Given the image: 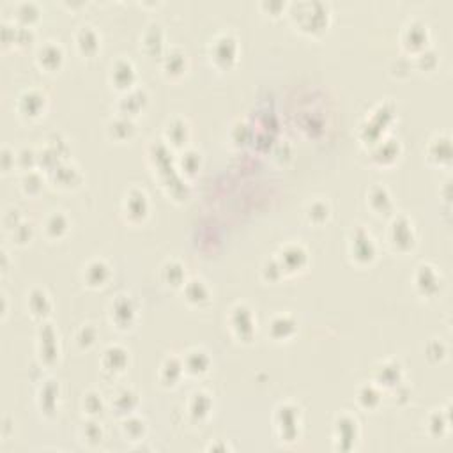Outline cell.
I'll return each instance as SVG.
<instances>
[{"label":"cell","mask_w":453,"mask_h":453,"mask_svg":"<svg viewBox=\"0 0 453 453\" xmlns=\"http://www.w3.org/2000/svg\"><path fill=\"white\" fill-rule=\"evenodd\" d=\"M182 294H185V299L193 306H204L211 301V289L202 278L186 280L182 285Z\"/></svg>","instance_id":"4dcf8cb0"},{"label":"cell","mask_w":453,"mask_h":453,"mask_svg":"<svg viewBox=\"0 0 453 453\" xmlns=\"http://www.w3.org/2000/svg\"><path fill=\"white\" fill-rule=\"evenodd\" d=\"M261 9L271 16H278L285 9V2H280V0H269L268 2V0H264V2H261Z\"/></svg>","instance_id":"6125c7cd"},{"label":"cell","mask_w":453,"mask_h":453,"mask_svg":"<svg viewBox=\"0 0 453 453\" xmlns=\"http://www.w3.org/2000/svg\"><path fill=\"white\" fill-rule=\"evenodd\" d=\"M140 46L149 57H160L165 50V30L158 23H151L147 29L142 32Z\"/></svg>","instance_id":"d4e9b609"},{"label":"cell","mask_w":453,"mask_h":453,"mask_svg":"<svg viewBox=\"0 0 453 453\" xmlns=\"http://www.w3.org/2000/svg\"><path fill=\"white\" fill-rule=\"evenodd\" d=\"M160 278L165 285L172 287V289H179L186 283V268L175 259L165 262L160 269Z\"/></svg>","instance_id":"e575fe53"},{"label":"cell","mask_w":453,"mask_h":453,"mask_svg":"<svg viewBox=\"0 0 453 453\" xmlns=\"http://www.w3.org/2000/svg\"><path fill=\"white\" fill-rule=\"evenodd\" d=\"M181 359L182 366H185V373L192 377H202L211 368V358L204 349H192Z\"/></svg>","instance_id":"f1b7e54d"},{"label":"cell","mask_w":453,"mask_h":453,"mask_svg":"<svg viewBox=\"0 0 453 453\" xmlns=\"http://www.w3.org/2000/svg\"><path fill=\"white\" fill-rule=\"evenodd\" d=\"M400 156V144L395 138H381L372 145V161L381 167L393 165Z\"/></svg>","instance_id":"cb8c5ba5"},{"label":"cell","mask_w":453,"mask_h":453,"mask_svg":"<svg viewBox=\"0 0 453 453\" xmlns=\"http://www.w3.org/2000/svg\"><path fill=\"white\" fill-rule=\"evenodd\" d=\"M82 409H84L85 414H89L91 418L99 416L105 409V402L101 399V393L98 392H89L84 395V400H82Z\"/></svg>","instance_id":"c3c4849f"},{"label":"cell","mask_w":453,"mask_h":453,"mask_svg":"<svg viewBox=\"0 0 453 453\" xmlns=\"http://www.w3.org/2000/svg\"><path fill=\"white\" fill-rule=\"evenodd\" d=\"M306 220L314 225H323L330 218V206L324 200H312L305 209Z\"/></svg>","instance_id":"f6af8a7d"},{"label":"cell","mask_w":453,"mask_h":453,"mask_svg":"<svg viewBox=\"0 0 453 453\" xmlns=\"http://www.w3.org/2000/svg\"><path fill=\"white\" fill-rule=\"evenodd\" d=\"M188 68V58L186 54L179 48H170L167 54H163V61H161V69L168 78H179L186 73Z\"/></svg>","instance_id":"1f68e13d"},{"label":"cell","mask_w":453,"mask_h":453,"mask_svg":"<svg viewBox=\"0 0 453 453\" xmlns=\"http://www.w3.org/2000/svg\"><path fill=\"white\" fill-rule=\"evenodd\" d=\"M347 252L352 261L358 262V264H370V262L376 261L377 255L376 241L370 236L368 230L363 229V227H354L349 234Z\"/></svg>","instance_id":"277c9868"},{"label":"cell","mask_w":453,"mask_h":453,"mask_svg":"<svg viewBox=\"0 0 453 453\" xmlns=\"http://www.w3.org/2000/svg\"><path fill=\"white\" fill-rule=\"evenodd\" d=\"M439 283H441V278H439V273L435 271L434 266L421 264L414 273V287L421 296H435L439 292Z\"/></svg>","instance_id":"d6986e66"},{"label":"cell","mask_w":453,"mask_h":453,"mask_svg":"<svg viewBox=\"0 0 453 453\" xmlns=\"http://www.w3.org/2000/svg\"><path fill=\"white\" fill-rule=\"evenodd\" d=\"M252 138V128L248 126L244 120H237L236 124L230 130V140H232L234 145L241 147V145H247Z\"/></svg>","instance_id":"f907efd6"},{"label":"cell","mask_w":453,"mask_h":453,"mask_svg":"<svg viewBox=\"0 0 453 453\" xmlns=\"http://www.w3.org/2000/svg\"><path fill=\"white\" fill-rule=\"evenodd\" d=\"M22 221H23L22 214H20L18 209L6 211L4 216H2V223H4V227H6V230H8V232H11V230L15 229V227H18V225L22 223Z\"/></svg>","instance_id":"91938a15"},{"label":"cell","mask_w":453,"mask_h":453,"mask_svg":"<svg viewBox=\"0 0 453 453\" xmlns=\"http://www.w3.org/2000/svg\"><path fill=\"white\" fill-rule=\"evenodd\" d=\"M13 15H15L16 25L32 27L39 20L41 9L36 2H20V4H16Z\"/></svg>","instance_id":"7bdbcfd3"},{"label":"cell","mask_w":453,"mask_h":453,"mask_svg":"<svg viewBox=\"0 0 453 453\" xmlns=\"http://www.w3.org/2000/svg\"><path fill=\"white\" fill-rule=\"evenodd\" d=\"M37 358L44 365H54L58 359L57 331L48 323H43L37 330Z\"/></svg>","instance_id":"30bf717a"},{"label":"cell","mask_w":453,"mask_h":453,"mask_svg":"<svg viewBox=\"0 0 453 453\" xmlns=\"http://www.w3.org/2000/svg\"><path fill=\"white\" fill-rule=\"evenodd\" d=\"M15 27L16 25L2 23L0 34H2V43H4V46H8V44H15Z\"/></svg>","instance_id":"03108f58"},{"label":"cell","mask_w":453,"mask_h":453,"mask_svg":"<svg viewBox=\"0 0 453 453\" xmlns=\"http://www.w3.org/2000/svg\"><path fill=\"white\" fill-rule=\"evenodd\" d=\"M209 55L214 66L220 69H230L237 62L240 55V44L237 39L229 32H221L211 41Z\"/></svg>","instance_id":"7a4b0ae2"},{"label":"cell","mask_w":453,"mask_h":453,"mask_svg":"<svg viewBox=\"0 0 453 453\" xmlns=\"http://www.w3.org/2000/svg\"><path fill=\"white\" fill-rule=\"evenodd\" d=\"M75 46L84 57H94L101 46V37L92 25H82L75 32Z\"/></svg>","instance_id":"603a6c76"},{"label":"cell","mask_w":453,"mask_h":453,"mask_svg":"<svg viewBox=\"0 0 453 453\" xmlns=\"http://www.w3.org/2000/svg\"><path fill=\"white\" fill-rule=\"evenodd\" d=\"M393 117H395V106H393L392 101H386V103H381V105H377L366 120L383 133V130L392 124Z\"/></svg>","instance_id":"ee69618b"},{"label":"cell","mask_w":453,"mask_h":453,"mask_svg":"<svg viewBox=\"0 0 453 453\" xmlns=\"http://www.w3.org/2000/svg\"><path fill=\"white\" fill-rule=\"evenodd\" d=\"M149 160L158 170V178L175 170L172 165V151L167 144H153L149 147Z\"/></svg>","instance_id":"d6a6232c"},{"label":"cell","mask_w":453,"mask_h":453,"mask_svg":"<svg viewBox=\"0 0 453 453\" xmlns=\"http://www.w3.org/2000/svg\"><path fill=\"white\" fill-rule=\"evenodd\" d=\"M137 303L128 294H119L108 306L110 323L119 330H130L137 321Z\"/></svg>","instance_id":"5b68a950"},{"label":"cell","mask_w":453,"mask_h":453,"mask_svg":"<svg viewBox=\"0 0 453 453\" xmlns=\"http://www.w3.org/2000/svg\"><path fill=\"white\" fill-rule=\"evenodd\" d=\"M185 376V366H182V359L175 358V356H168L160 366V381L163 386H175L181 377Z\"/></svg>","instance_id":"f35d334b"},{"label":"cell","mask_w":453,"mask_h":453,"mask_svg":"<svg viewBox=\"0 0 453 453\" xmlns=\"http://www.w3.org/2000/svg\"><path fill=\"white\" fill-rule=\"evenodd\" d=\"M51 299L46 294V290L39 289V287H34V289L29 290L27 294V310H29L30 316L37 321H44L51 312Z\"/></svg>","instance_id":"4316f807"},{"label":"cell","mask_w":453,"mask_h":453,"mask_svg":"<svg viewBox=\"0 0 453 453\" xmlns=\"http://www.w3.org/2000/svg\"><path fill=\"white\" fill-rule=\"evenodd\" d=\"M36 62L44 71H57V69H61L62 62H64V50L55 41H46V43H43L37 48Z\"/></svg>","instance_id":"e0dca14e"},{"label":"cell","mask_w":453,"mask_h":453,"mask_svg":"<svg viewBox=\"0 0 453 453\" xmlns=\"http://www.w3.org/2000/svg\"><path fill=\"white\" fill-rule=\"evenodd\" d=\"M290 18L303 32L319 34L330 25V8L323 2H299L290 6Z\"/></svg>","instance_id":"6da1fadb"},{"label":"cell","mask_w":453,"mask_h":453,"mask_svg":"<svg viewBox=\"0 0 453 453\" xmlns=\"http://www.w3.org/2000/svg\"><path fill=\"white\" fill-rule=\"evenodd\" d=\"M149 200L145 192H142L140 188H131L126 193L123 202L124 216L131 221V223H140L145 218L149 216Z\"/></svg>","instance_id":"7c38bea8"},{"label":"cell","mask_w":453,"mask_h":453,"mask_svg":"<svg viewBox=\"0 0 453 453\" xmlns=\"http://www.w3.org/2000/svg\"><path fill=\"white\" fill-rule=\"evenodd\" d=\"M2 259H4V264H2V271H8V254H6V250H2Z\"/></svg>","instance_id":"003e7915"},{"label":"cell","mask_w":453,"mask_h":453,"mask_svg":"<svg viewBox=\"0 0 453 453\" xmlns=\"http://www.w3.org/2000/svg\"><path fill=\"white\" fill-rule=\"evenodd\" d=\"M96 340H98V330H96L92 324H84V326L80 328V330L77 331V335H75V342H77V345L80 349H91L92 345L96 344Z\"/></svg>","instance_id":"681fc988"},{"label":"cell","mask_w":453,"mask_h":453,"mask_svg":"<svg viewBox=\"0 0 453 453\" xmlns=\"http://www.w3.org/2000/svg\"><path fill=\"white\" fill-rule=\"evenodd\" d=\"M108 80L112 84V87H116L117 91H131V89H135V84H137L135 66L128 58H117L112 64V68H110Z\"/></svg>","instance_id":"4fadbf2b"},{"label":"cell","mask_w":453,"mask_h":453,"mask_svg":"<svg viewBox=\"0 0 453 453\" xmlns=\"http://www.w3.org/2000/svg\"><path fill=\"white\" fill-rule=\"evenodd\" d=\"M446 354V345L439 340H432L430 344L427 345V356L432 359V361H439V359L445 358Z\"/></svg>","instance_id":"94428289"},{"label":"cell","mask_w":453,"mask_h":453,"mask_svg":"<svg viewBox=\"0 0 453 453\" xmlns=\"http://www.w3.org/2000/svg\"><path fill=\"white\" fill-rule=\"evenodd\" d=\"M428 41H430V34H428L427 25L420 20H411L404 25L402 32H400V43L402 48L409 54L416 55L428 48Z\"/></svg>","instance_id":"8992f818"},{"label":"cell","mask_w":453,"mask_h":453,"mask_svg":"<svg viewBox=\"0 0 453 453\" xmlns=\"http://www.w3.org/2000/svg\"><path fill=\"white\" fill-rule=\"evenodd\" d=\"M229 326L241 342H252L255 337V317L247 305H236L229 314Z\"/></svg>","instance_id":"ba28073f"},{"label":"cell","mask_w":453,"mask_h":453,"mask_svg":"<svg viewBox=\"0 0 453 453\" xmlns=\"http://www.w3.org/2000/svg\"><path fill=\"white\" fill-rule=\"evenodd\" d=\"M48 181L58 190H75L82 185L84 178H82V172L75 165L62 161L54 170L48 172Z\"/></svg>","instance_id":"5bb4252c"},{"label":"cell","mask_w":453,"mask_h":453,"mask_svg":"<svg viewBox=\"0 0 453 453\" xmlns=\"http://www.w3.org/2000/svg\"><path fill=\"white\" fill-rule=\"evenodd\" d=\"M213 411V399L206 392H193L188 400V413L193 420L202 421Z\"/></svg>","instance_id":"8d00e7d4"},{"label":"cell","mask_w":453,"mask_h":453,"mask_svg":"<svg viewBox=\"0 0 453 453\" xmlns=\"http://www.w3.org/2000/svg\"><path fill=\"white\" fill-rule=\"evenodd\" d=\"M448 423H449L448 414L439 411V413H434L430 418H428V430H430L434 435H442V432L448 428Z\"/></svg>","instance_id":"6f0895ef"},{"label":"cell","mask_w":453,"mask_h":453,"mask_svg":"<svg viewBox=\"0 0 453 453\" xmlns=\"http://www.w3.org/2000/svg\"><path fill=\"white\" fill-rule=\"evenodd\" d=\"M16 165V154L11 153V149L9 147H2V168L4 172L11 170V167Z\"/></svg>","instance_id":"e7e4bbea"},{"label":"cell","mask_w":453,"mask_h":453,"mask_svg":"<svg viewBox=\"0 0 453 453\" xmlns=\"http://www.w3.org/2000/svg\"><path fill=\"white\" fill-rule=\"evenodd\" d=\"M82 438H84V442H87V445H99L103 439V428L99 427L98 421L89 420L87 423L82 427Z\"/></svg>","instance_id":"db71d44e"},{"label":"cell","mask_w":453,"mask_h":453,"mask_svg":"<svg viewBox=\"0 0 453 453\" xmlns=\"http://www.w3.org/2000/svg\"><path fill=\"white\" fill-rule=\"evenodd\" d=\"M48 106V98L44 92H41L39 89H29V91L22 92V96L18 98L16 103V110L23 119H37L44 113Z\"/></svg>","instance_id":"8fae6325"},{"label":"cell","mask_w":453,"mask_h":453,"mask_svg":"<svg viewBox=\"0 0 453 453\" xmlns=\"http://www.w3.org/2000/svg\"><path fill=\"white\" fill-rule=\"evenodd\" d=\"M366 206H368L377 216L392 214L393 207H395L393 206V200L388 188H385L383 185H373L372 188L368 190V193H366Z\"/></svg>","instance_id":"484cf974"},{"label":"cell","mask_w":453,"mask_h":453,"mask_svg":"<svg viewBox=\"0 0 453 453\" xmlns=\"http://www.w3.org/2000/svg\"><path fill=\"white\" fill-rule=\"evenodd\" d=\"M297 331V323L289 314H278L269 321L268 333L275 342H287Z\"/></svg>","instance_id":"83f0119b"},{"label":"cell","mask_w":453,"mask_h":453,"mask_svg":"<svg viewBox=\"0 0 453 453\" xmlns=\"http://www.w3.org/2000/svg\"><path fill=\"white\" fill-rule=\"evenodd\" d=\"M138 404H140V400H138V395L135 390L120 388L113 393L110 406H112V413H116L120 418H126L135 413Z\"/></svg>","instance_id":"f546056e"},{"label":"cell","mask_w":453,"mask_h":453,"mask_svg":"<svg viewBox=\"0 0 453 453\" xmlns=\"http://www.w3.org/2000/svg\"><path fill=\"white\" fill-rule=\"evenodd\" d=\"M356 400H358L359 407L366 411H376L379 407L383 400V390L376 385V383H370V385H363L361 388L358 390V395H356Z\"/></svg>","instance_id":"b9f144b4"},{"label":"cell","mask_w":453,"mask_h":453,"mask_svg":"<svg viewBox=\"0 0 453 453\" xmlns=\"http://www.w3.org/2000/svg\"><path fill=\"white\" fill-rule=\"evenodd\" d=\"M147 101H149L147 92L140 87H135L131 89V91L123 92L120 99L117 101V113L133 119V117H137L138 113H142V110L147 106Z\"/></svg>","instance_id":"2e32d148"},{"label":"cell","mask_w":453,"mask_h":453,"mask_svg":"<svg viewBox=\"0 0 453 453\" xmlns=\"http://www.w3.org/2000/svg\"><path fill=\"white\" fill-rule=\"evenodd\" d=\"M110 276H112V269H110V266L103 259H92V261H89L84 266V273H82L85 285L91 287V289L105 287Z\"/></svg>","instance_id":"7402d4cb"},{"label":"cell","mask_w":453,"mask_h":453,"mask_svg":"<svg viewBox=\"0 0 453 453\" xmlns=\"http://www.w3.org/2000/svg\"><path fill=\"white\" fill-rule=\"evenodd\" d=\"M43 186H44V181H43V175H41L39 172L29 170L23 174L22 190L25 195H29V197L39 195V193L43 192Z\"/></svg>","instance_id":"7dc6e473"},{"label":"cell","mask_w":453,"mask_h":453,"mask_svg":"<svg viewBox=\"0 0 453 453\" xmlns=\"http://www.w3.org/2000/svg\"><path fill=\"white\" fill-rule=\"evenodd\" d=\"M275 257L278 259L280 266H282L283 275H296V273L303 271L309 264V252L299 243L285 244V247L280 248Z\"/></svg>","instance_id":"9c48e42d"},{"label":"cell","mask_w":453,"mask_h":453,"mask_svg":"<svg viewBox=\"0 0 453 453\" xmlns=\"http://www.w3.org/2000/svg\"><path fill=\"white\" fill-rule=\"evenodd\" d=\"M202 167V158L200 153L193 149H185L178 160V170L181 178H195Z\"/></svg>","instance_id":"60d3db41"},{"label":"cell","mask_w":453,"mask_h":453,"mask_svg":"<svg viewBox=\"0 0 453 453\" xmlns=\"http://www.w3.org/2000/svg\"><path fill=\"white\" fill-rule=\"evenodd\" d=\"M37 406L46 416L57 413L58 407V385L55 381H46L37 393Z\"/></svg>","instance_id":"74e56055"},{"label":"cell","mask_w":453,"mask_h":453,"mask_svg":"<svg viewBox=\"0 0 453 453\" xmlns=\"http://www.w3.org/2000/svg\"><path fill=\"white\" fill-rule=\"evenodd\" d=\"M404 370L400 363L397 361H385L377 365L373 372V383L381 390H395L402 385Z\"/></svg>","instance_id":"9a60e30c"},{"label":"cell","mask_w":453,"mask_h":453,"mask_svg":"<svg viewBox=\"0 0 453 453\" xmlns=\"http://www.w3.org/2000/svg\"><path fill=\"white\" fill-rule=\"evenodd\" d=\"M388 243L399 254H406V252L413 250L416 244V232H414L413 221L407 216L397 214L388 227Z\"/></svg>","instance_id":"3957f363"},{"label":"cell","mask_w":453,"mask_h":453,"mask_svg":"<svg viewBox=\"0 0 453 453\" xmlns=\"http://www.w3.org/2000/svg\"><path fill=\"white\" fill-rule=\"evenodd\" d=\"M32 236H34V227L32 223H27V221H22L18 227H15V229L11 230L13 241H15L16 244H22V247L23 244L30 243Z\"/></svg>","instance_id":"9f6ffc18"},{"label":"cell","mask_w":453,"mask_h":453,"mask_svg":"<svg viewBox=\"0 0 453 453\" xmlns=\"http://www.w3.org/2000/svg\"><path fill=\"white\" fill-rule=\"evenodd\" d=\"M128 363H130V352L123 347V345H108L103 351L101 356V366L106 373L110 376H119L126 370Z\"/></svg>","instance_id":"44dd1931"},{"label":"cell","mask_w":453,"mask_h":453,"mask_svg":"<svg viewBox=\"0 0 453 453\" xmlns=\"http://www.w3.org/2000/svg\"><path fill=\"white\" fill-rule=\"evenodd\" d=\"M43 230L50 240H61L69 230V218L64 213H51L44 218Z\"/></svg>","instance_id":"ab89813d"},{"label":"cell","mask_w":453,"mask_h":453,"mask_svg":"<svg viewBox=\"0 0 453 453\" xmlns=\"http://www.w3.org/2000/svg\"><path fill=\"white\" fill-rule=\"evenodd\" d=\"M428 161L435 165H448L452 160V140L446 135L435 137L427 147Z\"/></svg>","instance_id":"836d02e7"},{"label":"cell","mask_w":453,"mask_h":453,"mask_svg":"<svg viewBox=\"0 0 453 453\" xmlns=\"http://www.w3.org/2000/svg\"><path fill=\"white\" fill-rule=\"evenodd\" d=\"M275 427L283 441H294L299 430V409L294 404H280L275 411Z\"/></svg>","instance_id":"52a82bcc"},{"label":"cell","mask_w":453,"mask_h":453,"mask_svg":"<svg viewBox=\"0 0 453 453\" xmlns=\"http://www.w3.org/2000/svg\"><path fill=\"white\" fill-rule=\"evenodd\" d=\"M16 167H20L25 172L34 170L37 167V151L29 147H23L22 151H18L16 153Z\"/></svg>","instance_id":"f5cc1de1"},{"label":"cell","mask_w":453,"mask_h":453,"mask_svg":"<svg viewBox=\"0 0 453 453\" xmlns=\"http://www.w3.org/2000/svg\"><path fill=\"white\" fill-rule=\"evenodd\" d=\"M145 421L142 418L135 416V414H130V416L124 418L123 421V432L126 438H130L131 441H140L145 435Z\"/></svg>","instance_id":"bcb514c9"},{"label":"cell","mask_w":453,"mask_h":453,"mask_svg":"<svg viewBox=\"0 0 453 453\" xmlns=\"http://www.w3.org/2000/svg\"><path fill=\"white\" fill-rule=\"evenodd\" d=\"M282 276H285V275H283V269H282V266H280L278 259L276 257L268 259V261L262 264V278H264L266 282L276 283L280 278H282Z\"/></svg>","instance_id":"816d5d0a"},{"label":"cell","mask_w":453,"mask_h":453,"mask_svg":"<svg viewBox=\"0 0 453 453\" xmlns=\"http://www.w3.org/2000/svg\"><path fill=\"white\" fill-rule=\"evenodd\" d=\"M106 133L112 140L116 142H126L131 140L135 135V123L130 117H124L117 113L108 124H106Z\"/></svg>","instance_id":"d590c367"},{"label":"cell","mask_w":453,"mask_h":453,"mask_svg":"<svg viewBox=\"0 0 453 453\" xmlns=\"http://www.w3.org/2000/svg\"><path fill=\"white\" fill-rule=\"evenodd\" d=\"M32 41H34L32 27H23V25L15 27V44H18V46H27V44H30Z\"/></svg>","instance_id":"680465c9"},{"label":"cell","mask_w":453,"mask_h":453,"mask_svg":"<svg viewBox=\"0 0 453 453\" xmlns=\"http://www.w3.org/2000/svg\"><path fill=\"white\" fill-rule=\"evenodd\" d=\"M273 156H275V160L282 161V163H285V161L290 160V156H292V149H290L289 144H278L275 147V153H273Z\"/></svg>","instance_id":"be15d7a7"},{"label":"cell","mask_w":453,"mask_h":453,"mask_svg":"<svg viewBox=\"0 0 453 453\" xmlns=\"http://www.w3.org/2000/svg\"><path fill=\"white\" fill-rule=\"evenodd\" d=\"M190 137H192V130H190V124L186 123L181 117H174L172 120H168L167 126H165L163 138L165 144L170 149H185L188 145Z\"/></svg>","instance_id":"ac0fdd59"},{"label":"cell","mask_w":453,"mask_h":453,"mask_svg":"<svg viewBox=\"0 0 453 453\" xmlns=\"http://www.w3.org/2000/svg\"><path fill=\"white\" fill-rule=\"evenodd\" d=\"M414 66H416L420 71H432L438 66V55H435L434 50L430 48H425L423 51L414 55Z\"/></svg>","instance_id":"11a10c76"},{"label":"cell","mask_w":453,"mask_h":453,"mask_svg":"<svg viewBox=\"0 0 453 453\" xmlns=\"http://www.w3.org/2000/svg\"><path fill=\"white\" fill-rule=\"evenodd\" d=\"M358 435H359V428H358V421H356V418L347 413L340 414V416L337 418V421H335V439L342 442L340 448L351 449L352 446H354Z\"/></svg>","instance_id":"ffe728a7"}]
</instances>
